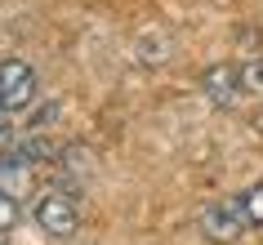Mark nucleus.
Here are the masks:
<instances>
[{"label":"nucleus","mask_w":263,"mask_h":245,"mask_svg":"<svg viewBox=\"0 0 263 245\" xmlns=\"http://www.w3.org/2000/svg\"><path fill=\"white\" fill-rule=\"evenodd\" d=\"M236 201H241V210H246V223H250V228H263V183L246 187Z\"/></svg>","instance_id":"obj_5"},{"label":"nucleus","mask_w":263,"mask_h":245,"mask_svg":"<svg viewBox=\"0 0 263 245\" xmlns=\"http://www.w3.org/2000/svg\"><path fill=\"white\" fill-rule=\"evenodd\" d=\"M31 214H36V223L45 228V236H54V241H67V236H76V228H81V210H76V201H71V192H41L36 196V205H31Z\"/></svg>","instance_id":"obj_1"},{"label":"nucleus","mask_w":263,"mask_h":245,"mask_svg":"<svg viewBox=\"0 0 263 245\" xmlns=\"http://www.w3.org/2000/svg\"><path fill=\"white\" fill-rule=\"evenodd\" d=\"M14 218H18V205L9 201V192H0V232L14 228Z\"/></svg>","instance_id":"obj_6"},{"label":"nucleus","mask_w":263,"mask_h":245,"mask_svg":"<svg viewBox=\"0 0 263 245\" xmlns=\"http://www.w3.org/2000/svg\"><path fill=\"white\" fill-rule=\"evenodd\" d=\"M250 81H246V67L241 63H214V67H205V76H201V94L214 103V107H236L241 98H246Z\"/></svg>","instance_id":"obj_3"},{"label":"nucleus","mask_w":263,"mask_h":245,"mask_svg":"<svg viewBox=\"0 0 263 245\" xmlns=\"http://www.w3.org/2000/svg\"><path fill=\"white\" fill-rule=\"evenodd\" d=\"M0 147H9V125H0Z\"/></svg>","instance_id":"obj_7"},{"label":"nucleus","mask_w":263,"mask_h":245,"mask_svg":"<svg viewBox=\"0 0 263 245\" xmlns=\"http://www.w3.org/2000/svg\"><path fill=\"white\" fill-rule=\"evenodd\" d=\"M0 111H5V98H0Z\"/></svg>","instance_id":"obj_8"},{"label":"nucleus","mask_w":263,"mask_h":245,"mask_svg":"<svg viewBox=\"0 0 263 245\" xmlns=\"http://www.w3.org/2000/svg\"><path fill=\"white\" fill-rule=\"evenodd\" d=\"M246 232H250V223H246V210H241V201H236V196L210 201L205 210H201V236H205V241L232 245V241H241Z\"/></svg>","instance_id":"obj_2"},{"label":"nucleus","mask_w":263,"mask_h":245,"mask_svg":"<svg viewBox=\"0 0 263 245\" xmlns=\"http://www.w3.org/2000/svg\"><path fill=\"white\" fill-rule=\"evenodd\" d=\"M0 98H5V111L31 107V98H36V67L27 58H5L0 63Z\"/></svg>","instance_id":"obj_4"}]
</instances>
